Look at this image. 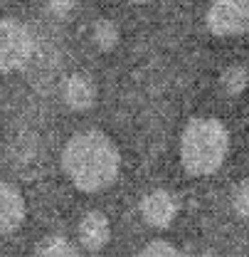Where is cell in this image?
<instances>
[{
	"instance_id": "obj_1",
	"label": "cell",
	"mask_w": 249,
	"mask_h": 257,
	"mask_svg": "<svg viewBox=\"0 0 249 257\" xmlns=\"http://www.w3.org/2000/svg\"><path fill=\"white\" fill-rule=\"evenodd\" d=\"M62 168L82 193L106 191L121 171L116 144L99 128L74 134L62 149Z\"/></svg>"
},
{
	"instance_id": "obj_2",
	"label": "cell",
	"mask_w": 249,
	"mask_h": 257,
	"mask_svg": "<svg viewBox=\"0 0 249 257\" xmlns=\"http://www.w3.org/2000/svg\"><path fill=\"white\" fill-rule=\"evenodd\" d=\"M229 134L217 119H192L180 136V163L190 176H212L227 159Z\"/></svg>"
},
{
	"instance_id": "obj_3",
	"label": "cell",
	"mask_w": 249,
	"mask_h": 257,
	"mask_svg": "<svg viewBox=\"0 0 249 257\" xmlns=\"http://www.w3.org/2000/svg\"><path fill=\"white\" fill-rule=\"evenodd\" d=\"M207 30L217 37H234L249 30V0H210Z\"/></svg>"
},
{
	"instance_id": "obj_4",
	"label": "cell",
	"mask_w": 249,
	"mask_h": 257,
	"mask_svg": "<svg viewBox=\"0 0 249 257\" xmlns=\"http://www.w3.org/2000/svg\"><path fill=\"white\" fill-rule=\"evenodd\" d=\"M32 55V37L18 20H0V69L13 72L25 67Z\"/></svg>"
},
{
	"instance_id": "obj_5",
	"label": "cell",
	"mask_w": 249,
	"mask_h": 257,
	"mask_svg": "<svg viewBox=\"0 0 249 257\" xmlns=\"http://www.w3.org/2000/svg\"><path fill=\"white\" fill-rule=\"evenodd\" d=\"M141 215L153 227H168L178 215V203L168 191H151L141 200Z\"/></svg>"
},
{
	"instance_id": "obj_6",
	"label": "cell",
	"mask_w": 249,
	"mask_h": 257,
	"mask_svg": "<svg viewBox=\"0 0 249 257\" xmlns=\"http://www.w3.org/2000/svg\"><path fill=\"white\" fill-rule=\"evenodd\" d=\"M25 220V198L10 183H0V235L15 232Z\"/></svg>"
},
{
	"instance_id": "obj_7",
	"label": "cell",
	"mask_w": 249,
	"mask_h": 257,
	"mask_svg": "<svg viewBox=\"0 0 249 257\" xmlns=\"http://www.w3.org/2000/svg\"><path fill=\"white\" fill-rule=\"evenodd\" d=\"M111 237V225H109V218L99 210H92L82 218L79 223V245L89 252H99L101 247H106Z\"/></svg>"
},
{
	"instance_id": "obj_8",
	"label": "cell",
	"mask_w": 249,
	"mask_h": 257,
	"mask_svg": "<svg viewBox=\"0 0 249 257\" xmlns=\"http://www.w3.org/2000/svg\"><path fill=\"white\" fill-rule=\"evenodd\" d=\"M96 99V92H94V84L82 77V74H72L67 82H64V101L67 106L77 109V111H84L89 109Z\"/></svg>"
},
{
	"instance_id": "obj_9",
	"label": "cell",
	"mask_w": 249,
	"mask_h": 257,
	"mask_svg": "<svg viewBox=\"0 0 249 257\" xmlns=\"http://www.w3.org/2000/svg\"><path fill=\"white\" fill-rule=\"evenodd\" d=\"M247 84H249V74H247V69L239 67V64L227 67V69L219 74V87H222V92L227 96L242 94V92L247 89Z\"/></svg>"
},
{
	"instance_id": "obj_10",
	"label": "cell",
	"mask_w": 249,
	"mask_h": 257,
	"mask_svg": "<svg viewBox=\"0 0 249 257\" xmlns=\"http://www.w3.org/2000/svg\"><path fill=\"white\" fill-rule=\"evenodd\" d=\"M79 250L62 235H52V237H47V240H42L37 245V255H45V257H72Z\"/></svg>"
},
{
	"instance_id": "obj_11",
	"label": "cell",
	"mask_w": 249,
	"mask_h": 257,
	"mask_svg": "<svg viewBox=\"0 0 249 257\" xmlns=\"http://www.w3.org/2000/svg\"><path fill=\"white\" fill-rule=\"evenodd\" d=\"M94 42H96L99 50H104V52L114 50L116 42H119V30H116V25H114L111 20H99V23L94 25Z\"/></svg>"
},
{
	"instance_id": "obj_12",
	"label": "cell",
	"mask_w": 249,
	"mask_h": 257,
	"mask_svg": "<svg viewBox=\"0 0 249 257\" xmlns=\"http://www.w3.org/2000/svg\"><path fill=\"white\" fill-rule=\"evenodd\" d=\"M232 208H234V213H237L239 218L249 220V178L242 181V183L234 188V193H232Z\"/></svg>"
},
{
	"instance_id": "obj_13",
	"label": "cell",
	"mask_w": 249,
	"mask_h": 257,
	"mask_svg": "<svg viewBox=\"0 0 249 257\" xmlns=\"http://www.w3.org/2000/svg\"><path fill=\"white\" fill-rule=\"evenodd\" d=\"M143 257H156V255H178V250L168 242V240H151L143 250H141Z\"/></svg>"
},
{
	"instance_id": "obj_14",
	"label": "cell",
	"mask_w": 249,
	"mask_h": 257,
	"mask_svg": "<svg viewBox=\"0 0 249 257\" xmlns=\"http://www.w3.org/2000/svg\"><path fill=\"white\" fill-rule=\"evenodd\" d=\"M74 5H77V0H47V8H50L52 15H57V18H67V15L74 10Z\"/></svg>"
},
{
	"instance_id": "obj_15",
	"label": "cell",
	"mask_w": 249,
	"mask_h": 257,
	"mask_svg": "<svg viewBox=\"0 0 249 257\" xmlns=\"http://www.w3.org/2000/svg\"><path fill=\"white\" fill-rule=\"evenodd\" d=\"M128 3H148V0H128Z\"/></svg>"
}]
</instances>
